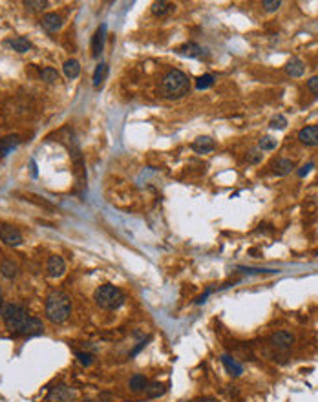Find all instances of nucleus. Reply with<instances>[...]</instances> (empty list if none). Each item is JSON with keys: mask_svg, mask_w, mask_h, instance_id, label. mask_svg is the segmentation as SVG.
Listing matches in <instances>:
<instances>
[{"mask_svg": "<svg viewBox=\"0 0 318 402\" xmlns=\"http://www.w3.org/2000/svg\"><path fill=\"white\" fill-rule=\"evenodd\" d=\"M31 174H33V177L37 176V166H35V161H31Z\"/></svg>", "mask_w": 318, "mask_h": 402, "instance_id": "nucleus-40", "label": "nucleus"}, {"mask_svg": "<svg viewBox=\"0 0 318 402\" xmlns=\"http://www.w3.org/2000/svg\"><path fill=\"white\" fill-rule=\"evenodd\" d=\"M271 344H273V347H276V349L285 351V349H289V347L294 344V335L289 331H276L271 335Z\"/></svg>", "mask_w": 318, "mask_h": 402, "instance_id": "nucleus-8", "label": "nucleus"}, {"mask_svg": "<svg viewBox=\"0 0 318 402\" xmlns=\"http://www.w3.org/2000/svg\"><path fill=\"white\" fill-rule=\"evenodd\" d=\"M42 333H44V324H42L39 318L30 317L28 318V322L22 326V329L17 333V335H19V337H39V335H42Z\"/></svg>", "mask_w": 318, "mask_h": 402, "instance_id": "nucleus-7", "label": "nucleus"}, {"mask_svg": "<svg viewBox=\"0 0 318 402\" xmlns=\"http://www.w3.org/2000/svg\"><path fill=\"white\" fill-rule=\"evenodd\" d=\"M0 240L6 245L17 247L22 243V234L17 227L10 225V223H0Z\"/></svg>", "mask_w": 318, "mask_h": 402, "instance_id": "nucleus-6", "label": "nucleus"}, {"mask_svg": "<svg viewBox=\"0 0 318 402\" xmlns=\"http://www.w3.org/2000/svg\"><path fill=\"white\" fill-rule=\"evenodd\" d=\"M176 10V6L174 4H168V2H154L152 4V13L156 17H165L167 13H170V11Z\"/></svg>", "mask_w": 318, "mask_h": 402, "instance_id": "nucleus-24", "label": "nucleus"}, {"mask_svg": "<svg viewBox=\"0 0 318 402\" xmlns=\"http://www.w3.org/2000/svg\"><path fill=\"white\" fill-rule=\"evenodd\" d=\"M313 163H307V165H303L302 168H300V170H298V176L300 177H305L309 174V172H311V168H313Z\"/></svg>", "mask_w": 318, "mask_h": 402, "instance_id": "nucleus-37", "label": "nucleus"}, {"mask_svg": "<svg viewBox=\"0 0 318 402\" xmlns=\"http://www.w3.org/2000/svg\"><path fill=\"white\" fill-rule=\"evenodd\" d=\"M293 168H294L293 159H278L273 165V172L276 174V176H287Z\"/></svg>", "mask_w": 318, "mask_h": 402, "instance_id": "nucleus-19", "label": "nucleus"}, {"mask_svg": "<svg viewBox=\"0 0 318 402\" xmlns=\"http://www.w3.org/2000/svg\"><path fill=\"white\" fill-rule=\"evenodd\" d=\"M165 391H167V384H163V382H148L147 389H145V393H147L148 398L161 397Z\"/></svg>", "mask_w": 318, "mask_h": 402, "instance_id": "nucleus-22", "label": "nucleus"}, {"mask_svg": "<svg viewBox=\"0 0 318 402\" xmlns=\"http://www.w3.org/2000/svg\"><path fill=\"white\" fill-rule=\"evenodd\" d=\"M62 70H64V75L68 79H77L79 73H81V64L75 59H68L64 62V66H62Z\"/></svg>", "mask_w": 318, "mask_h": 402, "instance_id": "nucleus-21", "label": "nucleus"}, {"mask_svg": "<svg viewBox=\"0 0 318 402\" xmlns=\"http://www.w3.org/2000/svg\"><path fill=\"white\" fill-rule=\"evenodd\" d=\"M278 146V141L276 139H273V137H269V136H265V137H262L260 139V150H274Z\"/></svg>", "mask_w": 318, "mask_h": 402, "instance_id": "nucleus-27", "label": "nucleus"}, {"mask_svg": "<svg viewBox=\"0 0 318 402\" xmlns=\"http://www.w3.org/2000/svg\"><path fill=\"white\" fill-rule=\"evenodd\" d=\"M93 300L104 311H116V309H119L125 304L127 296H125V292L119 287L112 285V283H104V285H99L95 289Z\"/></svg>", "mask_w": 318, "mask_h": 402, "instance_id": "nucleus-2", "label": "nucleus"}, {"mask_svg": "<svg viewBox=\"0 0 318 402\" xmlns=\"http://www.w3.org/2000/svg\"><path fill=\"white\" fill-rule=\"evenodd\" d=\"M262 6H263V10H265V11L273 13V11H276L278 8L282 6V2H280V0H263Z\"/></svg>", "mask_w": 318, "mask_h": 402, "instance_id": "nucleus-32", "label": "nucleus"}, {"mask_svg": "<svg viewBox=\"0 0 318 402\" xmlns=\"http://www.w3.org/2000/svg\"><path fill=\"white\" fill-rule=\"evenodd\" d=\"M0 274L4 278H15L19 274V265L13 260H2L0 263Z\"/></svg>", "mask_w": 318, "mask_h": 402, "instance_id": "nucleus-20", "label": "nucleus"}, {"mask_svg": "<svg viewBox=\"0 0 318 402\" xmlns=\"http://www.w3.org/2000/svg\"><path fill=\"white\" fill-rule=\"evenodd\" d=\"M222 362H223L225 371H227L231 377H240V375L243 373V366L242 364H238L236 358L231 357V355H222Z\"/></svg>", "mask_w": 318, "mask_h": 402, "instance_id": "nucleus-14", "label": "nucleus"}, {"mask_svg": "<svg viewBox=\"0 0 318 402\" xmlns=\"http://www.w3.org/2000/svg\"><path fill=\"white\" fill-rule=\"evenodd\" d=\"M177 53L185 57H190V59H203V57H207V50L201 48L199 44H196V42H187V44L179 46V48H177Z\"/></svg>", "mask_w": 318, "mask_h": 402, "instance_id": "nucleus-11", "label": "nucleus"}, {"mask_svg": "<svg viewBox=\"0 0 318 402\" xmlns=\"http://www.w3.org/2000/svg\"><path fill=\"white\" fill-rule=\"evenodd\" d=\"M196 402H218V398H214V397H201V398H197Z\"/></svg>", "mask_w": 318, "mask_h": 402, "instance_id": "nucleus-39", "label": "nucleus"}, {"mask_svg": "<svg viewBox=\"0 0 318 402\" xmlns=\"http://www.w3.org/2000/svg\"><path fill=\"white\" fill-rule=\"evenodd\" d=\"M46 271H48V276L50 278H61L66 272V263L62 260V256L59 254H53L48 260V265H46Z\"/></svg>", "mask_w": 318, "mask_h": 402, "instance_id": "nucleus-9", "label": "nucleus"}, {"mask_svg": "<svg viewBox=\"0 0 318 402\" xmlns=\"http://www.w3.org/2000/svg\"><path fill=\"white\" fill-rule=\"evenodd\" d=\"M46 318L53 324H62L68 320L71 313V300L70 296L62 291H53L46 298Z\"/></svg>", "mask_w": 318, "mask_h": 402, "instance_id": "nucleus-1", "label": "nucleus"}, {"mask_svg": "<svg viewBox=\"0 0 318 402\" xmlns=\"http://www.w3.org/2000/svg\"><path fill=\"white\" fill-rule=\"evenodd\" d=\"M106 73H108V66H106L104 62L97 64L95 71H93V86H95V88H99V86L102 84V80L106 79Z\"/></svg>", "mask_w": 318, "mask_h": 402, "instance_id": "nucleus-25", "label": "nucleus"}, {"mask_svg": "<svg viewBox=\"0 0 318 402\" xmlns=\"http://www.w3.org/2000/svg\"><path fill=\"white\" fill-rule=\"evenodd\" d=\"M8 44H10L15 51H19V53H26V51L31 50V42L26 39V37H17V39H11V40H8Z\"/></svg>", "mask_w": 318, "mask_h": 402, "instance_id": "nucleus-23", "label": "nucleus"}, {"mask_svg": "<svg viewBox=\"0 0 318 402\" xmlns=\"http://www.w3.org/2000/svg\"><path fill=\"white\" fill-rule=\"evenodd\" d=\"M75 398H77L75 389H71V387L66 386V384H59V386L51 387L50 391H48L46 400L48 402H73Z\"/></svg>", "mask_w": 318, "mask_h": 402, "instance_id": "nucleus-5", "label": "nucleus"}, {"mask_svg": "<svg viewBox=\"0 0 318 402\" xmlns=\"http://www.w3.org/2000/svg\"><path fill=\"white\" fill-rule=\"evenodd\" d=\"M104 39H106V24H102L99 30L95 31V35L91 39V51H93V55H99L104 48Z\"/></svg>", "mask_w": 318, "mask_h": 402, "instance_id": "nucleus-16", "label": "nucleus"}, {"mask_svg": "<svg viewBox=\"0 0 318 402\" xmlns=\"http://www.w3.org/2000/svg\"><path fill=\"white\" fill-rule=\"evenodd\" d=\"M307 88L311 91H313L314 95L318 97V75H314V77H311V79L307 80Z\"/></svg>", "mask_w": 318, "mask_h": 402, "instance_id": "nucleus-35", "label": "nucleus"}, {"mask_svg": "<svg viewBox=\"0 0 318 402\" xmlns=\"http://www.w3.org/2000/svg\"><path fill=\"white\" fill-rule=\"evenodd\" d=\"M216 148V143H214V139L212 137H197L194 143H192V150L197 152V154H208V152H212Z\"/></svg>", "mask_w": 318, "mask_h": 402, "instance_id": "nucleus-13", "label": "nucleus"}, {"mask_svg": "<svg viewBox=\"0 0 318 402\" xmlns=\"http://www.w3.org/2000/svg\"><path fill=\"white\" fill-rule=\"evenodd\" d=\"M41 77L46 82H55V80H59V73H57V70H53V68H44V70L41 71Z\"/></svg>", "mask_w": 318, "mask_h": 402, "instance_id": "nucleus-28", "label": "nucleus"}, {"mask_svg": "<svg viewBox=\"0 0 318 402\" xmlns=\"http://www.w3.org/2000/svg\"><path fill=\"white\" fill-rule=\"evenodd\" d=\"M243 274H263V272H278V271H269V269H247V267H240L238 269Z\"/></svg>", "mask_w": 318, "mask_h": 402, "instance_id": "nucleus-33", "label": "nucleus"}, {"mask_svg": "<svg viewBox=\"0 0 318 402\" xmlns=\"http://www.w3.org/2000/svg\"><path fill=\"white\" fill-rule=\"evenodd\" d=\"M24 6L30 8L31 11H39V10H44L46 6H48V2H46V0H26Z\"/></svg>", "mask_w": 318, "mask_h": 402, "instance_id": "nucleus-29", "label": "nucleus"}, {"mask_svg": "<svg viewBox=\"0 0 318 402\" xmlns=\"http://www.w3.org/2000/svg\"><path fill=\"white\" fill-rule=\"evenodd\" d=\"M75 357H77V360H79V364H82V366H90L91 362H93V355H91V353L77 351Z\"/></svg>", "mask_w": 318, "mask_h": 402, "instance_id": "nucleus-31", "label": "nucleus"}, {"mask_svg": "<svg viewBox=\"0 0 318 402\" xmlns=\"http://www.w3.org/2000/svg\"><path fill=\"white\" fill-rule=\"evenodd\" d=\"M161 90L167 99H181V97L187 95L188 90H190L188 77L179 70H170L167 75L163 77Z\"/></svg>", "mask_w": 318, "mask_h": 402, "instance_id": "nucleus-3", "label": "nucleus"}, {"mask_svg": "<svg viewBox=\"0 0 318 402\" xmlns=\"http://www.w3.org/2000/svg\"><path fill=\"white\" fill-rule=\"evenodd\" d=\"M0 298H2V292H0Z\"/></svg>", "mask_w": 318, "mask_h": 402, "instance_id": "nucleus-41", "label": "nucleus"}, {"mask_svg": "<svg viewBox=\"0 0 318 402\" xmlns=\"http://www.w3.org/2000/svg\"><path fill=\"white\" fill-rule=\"evenodd\" d=\"M285 71H287L291 77H302L303 71H305V64L298 57H291L287 64H285Z\"/></svg>", "mask_w": 318, "mask_h": 402, "instance_id": "nucleus-17", "label": "nucleus"}, {"mask_svg": "<svg viewBox=\"0 0 318 402\" xmlns=\"http://www.w3.org/2000/svg\"><path fill=\"white\" fill-rule=\"evenodd\" d=\"M285 126H287V119L283 116H276L271 119V128H273V130H283Z\"/></svg>", "mask_w": 318, "mask_h": 402, "instance_id": "nucleus-30", "label": "nucleus"}, {"mask_svg": "<svg viewBox=\"0 0 318 402\" xmlns=\"http://www.w3.org/2000/svg\"><path fill=\"white\" fill-rule=\"evenodd\" d=\"M210 292H212V289H207V291L203 292L201 296H197L196 304H203V301H205V300H207V298H208V294H210Z\"/></svg>", "mask_w": 318, "mask_h": 402, "instance_id": "nucleus-38", "label": "nucleus"}, {"mask_svg": "<svg viewBox=\"0 0 318 402\" xmlns=\"http://www.w3.org/2000/svg\"><path fill=\"white\" fill-rule=\"evenodd\" d=\"M0 318L4 320L6 327H8L13 335H17V333L22 329V326L28 322L30 315H28V309H26L24 306L8 301V304H2V306H0Z\"/></svg>", "mask_w": 318, "mask_h": 402, "instance_id": "nucleus-4", "label": "nucleus"}, {"mask_svg": "<svg viewBox=\"0 0 318 402\" xmlns=\"http://www.w3.org/2000/svg\"><path fill=\"white\" fill-rule=\"evenodd\" d=\"M19 143H21V137L19 136H6L0 139V156L6 157L10 156L11 152L15 150L17 146H19Z\"/></svg>", "mask_w": 318, "mask_h": 402, "instance_id": "nucleus-15", "label": "nucleus"}, {"mask_svg": "<svg viewBox=\"0 0 318 402\" xmlns=\"http://www.w3.org/2000/svg\"><path fill=\"white\" fill-rule=\"evenodd\" d=\"M262 154H260V152L258 150H251L247 154V161L249 163H253V165H256V163H260V161H262Z\"/></svg>", "mask_w": 318, "mask_h": 402, "instance_id": "nucleus-34", "label": "nucleus"}, {"mask_svg": "<svg viewBox=\"0 0 318 402\" xmlns=\"http://www.w3.org/2000/svg\"><path fill=\"white\" fill-rule=\"evenodd\" d=\"M128 386H130V391L132 393H141L147 389L148 386V378L145 377V375H134V377L130 378V382H128Z\"/></svg>", "mask_w": 318, "mask_h": 402, "instance_id": "nucleus-18", "label": "nucleus"}, {"mask_svg": "<svg viewBox=\"0 0 318 402\" xmlns=\"http://www.w3.org/2000/svg\"><path fill=\"white\" fill-rule=\"evenodd\" d=\"M148 342H150V337H147V338H145V340H141V342H139V346H137V347H134V349H132V353H130L132 357H136L137 353L141 351V349H143V347H145V346H147Z\"/></svg>", "mask_w": 318, "mask_h": 402, "instance_id": "nucleus-36", "label": "nucleus"}, {"mask_svg": "<svg viewBox=\"0 0 318 402\" xmlns=\"http://www.w3.org/2000/svg\"><path fill=\"white\" fill-rule=\"evenodd\" d=\"M298 141L305 146L318 145V125H309L298 132Z\"/></svg>", "mask_w": 318, "mask_h": 402, "instance_id": "nucleus-10", "label": "nucleus"}, {"mask_svg": "<svg viewBox=\"0 0 318 402\" xmlns=\"http://www.w3.org/2000/svg\"><path fill=\"white\" fill-rule=\"evenodd\" d=\"M214 79H216V77L212 75V73H205V75L197 77L196 88L197 90H207V88H210V86L214 84Z\"/></svg>", "mask_w": 318, "mask_h": 402, "instance_id": "nucleus-26", "label": "nucleus"}, {"mask_svg": "<svg viewBox=\"0 0 318 402\" xmlns=\"http://www.w3.org/2000/svg\"><path fill=\"white\" fill-rule=\"evenodd\" d=\"M41 26L48 33H55L57 30H61L62 19H61V15H57V13H46L41 19Z\"/></svg>", "mask_w": 318, "mask_h": 402, "instance_id": "nucleus-12", "label": "nucleus"}]
</instances>
